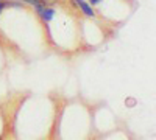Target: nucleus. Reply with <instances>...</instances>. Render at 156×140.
Returning a JSON list of instances; mask_svg holds the SVG:
<instances>
[{
  "mask_svg": "<svg viewBox=\"0 0 156 140\" xmlns=\"http://www.w3.org/2000/svg\"><path fill=\"white\" fill-rule=\"evenodd\" d=\"M36 8V12L39 16H41L45 22H50L51 19H53L55 16V9H51V8H44V5H39V6H34Z\"/></svg>",
  "mask_w": 156,
  "mask_h": 140,
  "instance_id": "1",
  "label": "nucleus"
},
{
  "mask_svg": "<svg viewBox=\"0 0 156 140\" xmlns=\"http://www.w3.org/2000/svg\"><path fill=\"white\" fill-rule=\"evenodd\" d=\"M73 3L83 11V14H84V16H87V17H94V16H95L94 9L90 8V5H89L87 2H84V0H73Z\"/></svg>",
  "mask_w": 156,
  "mask_h": 140,
  "instance_id": "2",
  "label": "nucleus"
},
{
  "mask_svg": "<svg viewBox=\"0 0 156 140\" xmlns=\"http://www.w3.org/2000/svg\"><path fill=\"white\" fill-rule=\"evenodd\" d=\"M22 3H28V5H33V6H39V5H44L42 0H19Z\"/></svg>",
  "mask_w": 156,
  "mask_h": 140,
  "instance_id": "3",
  "label": "nucleus"
},
{
  "mask_svg": "<svg viewBox=\"0 0 156 140\" xmlns=\"http://www.w3.org/2000/svg\"><path fill=\"white\" fill-rule=\"evenodd\" d=\"M8 5V0H0V12H2V9Z\"/></svg>",
  "mask_w": 156,
  "mask_h": 140,
  "instance_id": "4",
  "label": "nucleus"
},
{
  "mask_svg": "<svg viewBox=\"0 0 156 140\" xmlns=\"http://www.w3.org/2000/svg\"><path fill=\"white\" fill-rule=\"evenodd\" d=\"M100 2H101V0H89L90 5H97V3H100Z\"/></svg>",
  "mask_w": 156,
  "mask_h": 140,
  "instance_id": "5",
  "label": "nucleus"
},
{
  "mask_svg": "<svg viewBox=\"0 0 156 140\" xmlns=\"http://www.w3.org/2000/svg\"><path fill=\"white\" fill-rule=\"evenodd\" d=\"M0 140H2V137H0Z\"/></svg>",
  "mask_w": 156,
  "mask_h": 140,
  "instance_id": "6",
  "label": "nucleus"
}]
</instances>
